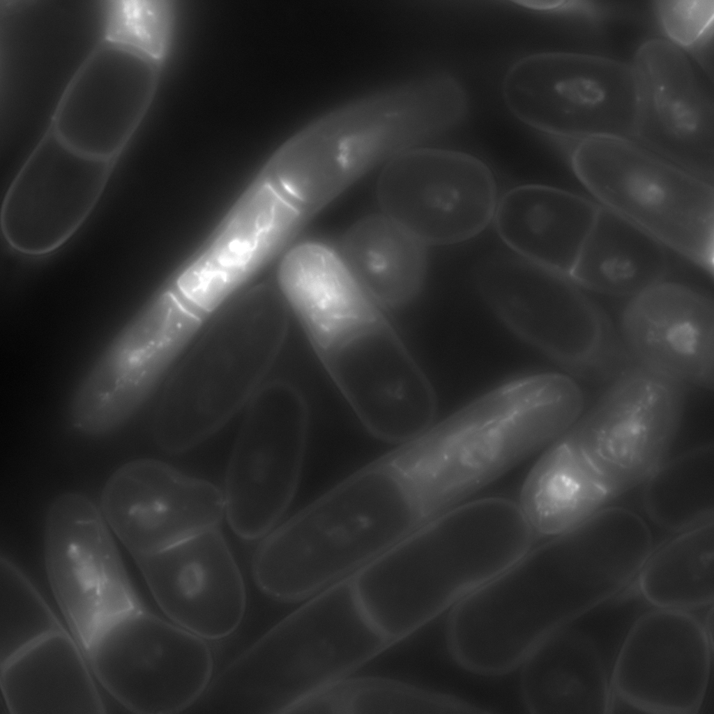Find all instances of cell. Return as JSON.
Masks as SVG:
<instances>
[{
	"mask_svg": "<svg viewBox=\"0 0 714 714\" xmlns=\"http://www.w3.org/2000/svg\"><path fill=\"white\" fill-rule=\"evenodd\" d=\"M393 644L364 613L349 575L232 661L211 680L199 706L206 713H290Z\"/></svg>",
	"mask_w": 714,
	"mask_h": 714,
	"instance_id": "2",
	"label": "cell"
},
{
	"mask_svg": "<svg viewBox=\"0 0 714 714\" xmlns=\"http://www.w3.org/2000/svg\"><path fill=\"white\" fill-rule=\"evenodd\" d=\"M473 280L494 314L570 376L609 381L629 364L620 331L569 275L511 251L483 258Z\"/></svg>",
	"mask_w": 714,
	"mask_h": 714,
	"instance_id": "5",
	"label": "cell"
},
{
	"mask_svg": "<svg viewBox=\"0 0 714 714\" xmlns=\"http://www.w3.org/2000/svg\"><path fill=\"white\" fill-rule=\"evenodd\" d=\"M277 284L304 331L327 326L371 303L335 245L319 240L301 241L283 254Z\"/></svg>",
	"mask_w": 714,
	"mask_h": 714,
	"instance_id": "28",
	"label": "cell"
},
{
	"mask_svg": "<svg viewBox=\"0 0 714 714\" xmlns=\"http://www.w3.org/2000/svg\"><path fill=\"white\" fill-rule=\"evenodd\" d=\"M669 270L665 245L600 204L569 276L585 290L631 298L667 280Z\"/></svg>",
	"mask_w": 714,
	"mask_h": 714,
	"instance_id": "26",
	"label": "cell"
},
{
	"mask_svg": "<svg viewBox=\"0 0 714 714\" xmlns=\"http://www.w3.org/2000/svg\"><path fill=\"white\" fill-rule=\"evenodd\" d=\"M297 713L478 714L489 711L459 696L381 677L345 678L310 697Z\"/></svg>",
	"mask_w": 714,
	"mask_h": 714,
	"instance_id": "31",
	"label": "cell"
},
{
	"mask_svg": "<svg viewBox=\"0 0 714 714\" xmlns=\"http://www.w3.org/2000/svg\"><path fill=\"white\" fill-rule=\"evenodd\" d=\"M335 247L354 280L382 310L406 306L423 287L428 246L382 212L356 221Z\"/></svg>",
	"mask_w": 714,
	"mask_h": 714,
	"instance_id": "25",
	"label": "cell"
},
{
	"mask_svg": "<svg viewBox=\"0 0 714 714\" xmlns=\"http://www.w3.org/2000/svg\"><path fill=\"white\" fill-rule=\"evenodd\" d=\"M412 144L405 113L382 95L328 114L276 151L292 195L312 219L369 172Z\"/></svg>",
	"mask_w": 714,
	"mask_h": 714,
	"instance_id": "14",
	"label": "cell"
},
{
	"mask_svg": "<svg viewBox=\"0 0 714 714\" xmlns=\"http://www.w3.org/2000/svg\"><path fill=\"white\" fill-rule=\"evenodd\" d=\"M552 443L526 479L518 503L536 538L574 529L614 498L565 433Z\"/></svg>",
	"mask_w": 714,
	"mask_h": 714,
	"instance_id": "27",
	"label": "cell"
},
{
	"mask_svg": "<svg viewBox=\"0 0 714 714\" xmlns=\"http://www.w3.org/2000/svg\"><path fill=\"white\" fill-rule=\"evenodd\" d=\"M621 337L635 363L651 372L713 390L714 301L691 285L664 280L629 298Z\"/></svg>",
	"mask_w": 714,
	"mask_h": 714,
	"instance_id": "21",
	"label": "cell"
},
{
	"mask_svg": "<svg viewBox=\"0 0 714 714\" xmlns=\"http://www.w3.org/2000/svg\"><path fill=\"white\" fill-rule=\"evenodd\" d=\"M134 559L155 600L175 624L215 640L241 623L246 605L243 579L218 527Z\"/></svg>",
	"mask_w": 714,
	"mask_h": 714,
	"instance_id": "20",
	"label": "cell"
},
{
	"mask_svg": "<svg viewBox=\"0 0 714 714\" xmlns=\"http://www.w3.org/2000/svg\"><path fill=\"white\" fill-rule=\"evenodd\" d=\"M635 583L651 607L694 612L713 607V524L681 533L653 550Z\"/></svg>",
	"mask_w": 714,
	"mask_h": 714,
	"instance_id": "29",
	"label": "cell"
},
{
	"mask_svg": "<svg viewBox=\"0 0 714 714\" xmlns=\"http://www.w3.org/2000/svg\"><path fill=\"white\" fill-rule=\"evenodd\" d=\"M87 649L102 687L136 713L190 708L211 680L213 656L204 639L133 607L100 621Z\"/></svg>",
	"mask_w": 714,
	"mask_h": 714,
	"instance_id": "8",
	"label": "cell"
},
{
	"mask_svg": "<svg viewBox=\"0 0 714 714\" xmlns=\"http://www.w3.org/2000/svg\"><path fill=\"white\" fill-rule=\"evenodd\" d=\"M509 111L526 126L558 138L632 139L638 89L632 64L563 51L526 55L502 85Z\"/></svg>",
	"mask_w": 714,
	"mask_h": 714,
	"instance_id": "7",
	"label": "cell"
},
{
	"mask_svg": "<svg viewBox=\"0 0 714 714\" xmlns=\"http://www.w3.org/2000/svg\"><path fill=\"white\" fill-rule=\"evenodd\" d=\"M654 6L664 38L685 50L713 30V0H662Z\"/></svg>",
	"mask_w": 714,
	"mask_h": 714,
	"instance_id": "34",
	"label": "cell"
},
{
	"mask_svg": "<svg viewBox=\"0 0 714 714\" xmlns=\"http://www.w3.org/2000/svg\"><path fill=\"white\" fill-rule=\"evenodd\" d=\"M115 162L82 154L52 131L19 168L6 192L1 227L7 243L31 257L62 247L96 208Z\"/></svg>",
	"mask_w": 714,
	"mask_h": 714,
	"instance_id": "17",
	"label": "cell"
},
{
	"mask_svg": "<svg viewBox=\"0 0 714 714\" xmlns=\"http://www.w3.org/2000/svg\"><path fill=\"white\" fill-rule=\"evenodd\" d=\"M712 662L713 637L694 612L651 607L635 618L618 646L612 689L639 713L695 714Z\"/></svg>",
	"mask_w": 714,
	"mask_h": 714,
	"instance_id": "15",
	"label": "cell"
},
{
	"mask_svg": "<svg viewBox=\"0 0 714 714\" xmlns=\"http://www.w3.org/2000/svg\"><path fill=\"white\" fill-rule=\"evenodd\" d=\"M176 24V7L169 1L107 3V40L135 50L163 68Z\"/></svg>",
	"mask_w": 714,
	"mask_h": 714,
	"instance_id": "33",
	"label": "cell"
},
{
	"mask_svg": "<svg viewBox=\"0 0 714 714\" xmlns=\"http://www.w3.org/2000/svg\"><path fill=\"white\" fill-rule=\"evenodd\" d=\"M643 503L650 519L671 531L681 533L713 524V445L667 459L645 482Z\"/></svg>",
	"mask_w": 714,
	"mask_h": 714,
	"instance_id": "30",
	"label": "cell"
},
{
	"mask_svg": "<svg viewBox=\"0 0 714 714\" xmlns=\"http://www.w3.org/2000/svg\"><path fill=\"white\" fill-rule=\"evenodd\" d=\"M565 1H516L522 6L538 10H553L560 8Z\"/></svg>",
	"mask_w": 714,
	"mask_h": 714,
	"instance_id": "35",
	"label": "cell"
},
{
	"mask_svg": "<svg viewBox=\"0 0 714 714\" xmlns=\"http://www.w3.org/2000/svg\"><path fill=\"white\" fill-rule=\"evenodd\" d=\"M688 386L634 365L565 432L614 497L645 483L668 459Z\"/></svg>",
	"mask_w": 714,
	"mask_h": 714,
	"instance_id": "10",
	"label": "cell"
},
{
	"mask_svg": "<svg viewBox=\"0 0 714 714\" xmlns=\"http://www.w3.org/2000/svg\"><path fill=\"white\" fill-rule=\"evenodd\" d=\"M107 524L134 559L219 527L223 492L213 484L158 460H132L116 469L101 494Z\"/></svg>",
	"mask_w": 714,
	"mask_h": 714,
	"instance_id": "18",
	"label": "cell"
},
{
	"mask_svg": "<svg viewBox=\"0 0 714 714\" xmlns=\"http://www.w3.org/2000/svg\"><path fill=\"white\" fill-rule=\"evenodd\" d=\"M573 170L588 195L713 275L714 188L629 139L581 141Z\"/></svg>",
	"mask_w": 714,
	"mask_h": 714,
	"instance_id": "6",
	"label": "cell"
},
{
	"mask_svg": "<svg viewBox=\"0 0 714 714\" xmlns=\"http://www.w3.org/2000/svg\"><path fill=\"white\" fill-rule=\"evenodd\" d=\"M105 3L6 1L0 10L1 139L37 146L70 86L106 40Z\"/></svg>",
	"mask_w": 714,
	"mask_h": 714,
	"instance_id": "4",
	"label": "cell"
},
{
	"mask_svg": "<svg viewBox=\"0 0 714 714\" xmlns=\"http://www.w3.org/2000/svg\"><path fill=\"white\" fill-rule=\"evenodd\" d=\"M310 220L270 156L208 236L161 287L210 314L282 256Z\"/></svg>",
	"mask_w": 714,
	"mask_h": 714,
	"instance_id": "9",
	"label": "cell"
},
{
	"mask_svg": "<svg viewBox=\"0 0 714 714\" xmlns=\"http://www.w3.org/2000/svg\"><path fill=\"white\" fill-rule=\"evenodd\" d=\"M429 522L410 446L356 471L270 533L252 574L271 598L295 601L352 574Z\"/></svg>",
	"mask_w": 714,
	"mask_h": 714,
	"instance_id": "1",
	"label": "cell"
},
{
	"mask_svg": "<svg viewBox=\"0 0 714 714\" xmlns=\"http://www.w3.org/2000/svg\"><path fill=\"white\" fill-rule=\"evenodd\" d=\"M376 194L381 212L427 246L476 237L493 220L499 201L486 163L468 153L437 148H412L389 160Z\"/></svg>",
	"mask_w": 714,
	"mask_h": 714,
	"instance_id": "13",
	"label": "cell"
},
{
	"mask_svg": "<svg viewBox=\"0 0 714 714\" xmlns=\"http://www.w3.org/2000/svg\"><path fill=\"white\" fill-rule=\"evenodd\" d=\"M162 68L106 40L70 86L52 132L74 150L116 161L153 102Z\"/></svg>",
	"mask_w": 714,
	"mask_h": 714,
	"instance_id": "19",
	"label": "cell"
},
{
	"mask_svg": "<svg viewBox=\"0 0 714 714\" xmlns=\"http://www.w3.org/2000/svg\"><path fill=\"white\" fill-rule=\"evenodd\" d=\"M519 692L533 714H606L611 669L599 641L572 623L548 636L521 664Z\"/></svg>",
	"mask_w": 714,
	"mask_h": 714,
	"instance_id": "22",
	"label": "cell"
},
{
	"mask_svg": "<svg viewBox=\"0 0 714 714\" xmlns=\"http://www.w3.org/2000/svg\"><path fill=\"white\" fill-rule=\"evenodd\" d=\"M631 64L638 89L632 140L713 185V77L665 38L644 43Z\"/></svg>",
	"mask_w": 714,
	"mask_h": 714,
	"instance_id": "16",
	"label": "cell"
},
{
	"mask_svg": "<svg viewBox=\"0 0 714 714\" xmlns=\"http://www.w3.org/2000/svg\"><path fill=\"white\" fill-rule=\"evenodd\" d=\"M315 354L373 436L402 444L432 425L434 390L383 313L337 335Z\"/></svg>",
	"mask_w": 714,
	"mask_h": 714,
	"instance_id": "12",
	"label": "cell"
},
{
	"mask_svg": "<svg viewBox=\"0 0 714 714\" xmlns=\"http://www.w3.org/2000/svg\"><path fill=\"white\" fill-rule=\"evenodd\" d=\"M599 205L563 188L522 185L499 199L493 221L512 252L569 275Z\"/></svg>",
	"mask_w": 714,
	"mask_h": 714,
	"instance_id": "23",
	"label": "cell"
},
{
	"mask_svg": "<svg viewBox=\"0 0 714 714\" xmlns=\"http://www.w3.org/2000/svg\"><path fill=\"white\" fill-rule=\"evenodd\" d=\"M62 629L42 597L11 562H0V665Z\"/></svg>",
	"mask_w": 714,
	"mask_h": 714,
	"instance_id": "32",
	"label": "cell"
},
{
	"mask_svg": "<svg viewBox=\"0 0 714 714\" xmlns=\"http://www.w3.org/2000/svg\"><path fill=\"white\" fill-rule=\"evenodd\" d=\"M1 690L13 714H99L102 702L78 646L61 629L1 666Z\"/></svg>",
	"mask_w": 714,
	"mask_h": 714,
	"instance_id": "24",
	"label": "cell"
},
{
	"mask_svg": "<svg viewBox=\"0 0 714 714\" xmlns=\"http://www.w3.org/2000/svg\"><path fill=\"white\" fill-rule=\"evenodd\" d=\"M227 469L225 515L241 538H260L290 504L301 476L309 413L299 390L282 381L250 401Z\"/></svg>",
	"mask_w": 714,
	"mask_h": 714,
	"instance_id": "11",
	"label": "cell"
},
{
	"mask_svg": "<svg viewBox=\"0 0 714 714\" xmlns=\"http://www.w3.org/2000/svg\"><path fill=\"white\" fill-rule=\"evenodd\" d=\"M289 310L277 283L261 284L217 314L162 390L153 421L161 448H194L250 401L285 340Z\"/></svg>",
	"mask_w": 714,
	"mask_h": 714,
	"instance_id": "3",
	"label": "cell"
}]
</instances>
